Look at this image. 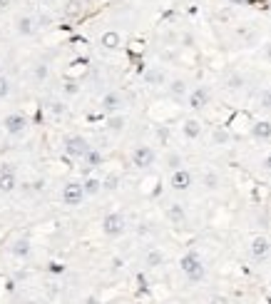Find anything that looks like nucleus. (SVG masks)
Segmentation results:
<instances>
[{
  "label": "nucleus",
  "mask_w": 271,
  "mask_h": 304,
  "mask_svg": "<svg viewBox=\"0 0 271 304\" xmlns=\"http://www.w3.org/2000/svg\"><path fill=\"white\" fill-rule=\"evenodd\" d=\"M85 162H87V167H100L102 165V152H97V150H90L87 155L82 157Z\"/></svg>",
  "instance_id": "nucleus-18"
},
{
  "label": "nucleus",
  "mask_w": 271,
  "mask_h": 304,
  "mask_svg": "<svg viewBox=\"0 0 271 304\" xmlns=\"http://www.w3.org/2000/svg\"><path fill=\"white\" fill-rule=\"evenodd\" d=\"M179 267H182V272L187 274V279L192 282V284H197V282H202L204 279V264H202V257H199V252H187L182 259H179Z\"/></svg>",
  "instance_id": "nucleus-1"
},
{
  "label": "nucleus",
  "mask_w": 271,
  "mask_h": 304,
  "mask_svg": "<svg viewBox=\"0 0 271 304\" xmlns=\"http://www.w3.org/2000/svg\"><path fill=\"white\" fill-rule=\"evenodd\" d=\"M214 142H216V145L226 142V132H224V130H216V132H214Z\"/></svg>",
  "instance_id": "nucleus-28"
},
{
  "label": "nucleus",
  "mask_w": 271,
  "mask_h": 304,
  "mask_svg": "<svg viewBox=\"0 0 271 304\" xmlns=\"http://www.w3.org/2000/svg\"><path fill=\"white\" fill-rule=\"evenodd\" d=\"M3 125H5V130H8L10 135H20V132L25 130V125H28V120H25L23 115H18V112H13V115H8V117L3 120Z\"/></svg>",
  "instance_id": "nucleus-7"
},
{
  "label": "nucleus",
  "mask_w": 271,
  "mask_h": 304,
  "mask_svg": "<svg viewBox=\"0 0 271 304\" xmlns=\"http://www.w3.org/2000/svg\"><path fill=\"white\" fill-rule=\"evenodd\" d=\"M85 197H87V195H85L82 182H68V185L63 187V202H65V205H70V207L80 205Z\"/></svg>",
  "instance_id": "nucleus-4"
},
{
  "label": "nucleus",
  "mask_w": 271,
  "mask_h": 304,
  "mask_svg": "<svg viewBox=\"0 0 271 304\" xmlns=\"http://www.w3.org/2000/svg\"><path fill=\"white\" fill-rule=\"evenodd\" d=\"M169 185H172V190H177V192H184V190H189V187H192V172H189V170H184V167L174 170V172H172V180H169Z\"/></svg>",
  "instance_id": "nucleus-6"
},
{
  "label": "nucleus",
  "mask_w": 271,
  "mask_h": 304,
  "mask_svg": "<svg viewBox=\"0 0 271 304\" xmlns=\"http://www.w3.org/2000/svg\"><path fill=\"white\" fill-rule=\"evenodd\" d=\"M264 167H266V172H271V157H266V162H264Z\"/></svg>",
  "instance_id": "nucleus-32"
},
{
  "label": "nucleus",
  "mask_w": 271,
  "mask_h": 304,
  "mask_svg": "<svg viewBox=\"0 0 271 304\" xmlns=\"http://www.w3.org/2000/svg\"><path fill=\"white\" fill-rule=\"evenodd\" d=\"M33 77H35V82H43L45 77H48V65H35V70H33Z\"/></svg>",
  "instance_id": "nucleus-22"
},
{
  "label": "nucleus",
  "mask_w": 271,
  "mask_h": 304,
  "mask_svg": "<svg viewBox=\"0 0 271 304\" xmlns=\"http://www.w3.org/2000/svg\"><path fill=\"white\" fill-rule=\"evenodd\" d=\"M204 185H206L209 190H214V187H216V175H214V172H209V175L204 177Z\"/></svg>",
  "instance_id": "nucleus-27"
},
{
  "label": "nucleus",
  "mask_w": 271,
  "mask_h": 304,
  "mask_svg": "<svg viewBox=\"0 0 271 304\" xmlns=\"http://www.w3.org/2000/svg\"><path fill=\"white\" fill-rule=\"evenodd\" d=\"M206 102H209V90H206V87L192 90V95H189V107H192V110H204Z\"/></svg>",
  "instance_id": "nucleus-8"
},
{
  "label": "nucleus",
  "mask_w": 271,
  "mask_h": 304,
  "mask_svg": "<svg viewBox=\"0 0 271 304\" xmlns=\"http://www.w3.org/2000/svg\"><path fill=\"white\" fill-rule=\"evenodd\" d=\"M82 187H85V195H97V192L102 190V182L95 180V177H87V180L82 182Z\"/></svg>",
  "instance_id": "nucleus-19"
},
{
  "label": "nucleus",
  "mask_w": 271,
  "mask_h": 304,
  "mask_svg": "<svg viewBox=\"0 0 271 304\" xmlns=\"http://www.w3.org/2000/svg\"><path fill=\"white\" fill-rule=\"evenodd\" d=\"M15 185H18V180H15V172L10 170V167H3L0 170V192H13L15 190Z\"/></svg>",
  "instance_id": "nucleus-10"
},
{
  "label": "nucleus",
  "mask_w": 271,
  "mask_h": 304,
  "mask_svg": "<svg viewBox=\"0 0 271 304\" xmlns=\"http://www.w3.org/2000/svg\"><path fill=\"white\" fill-rule=\"evenodd\" d=\"M105 187H110V190H115V187H117V177H107V182H105Z\"/></svg>",
  "instance_id": "nucleus-30"
},
{
  "label": "nucleus",
  "mask_w": 271,
  "mask_h": 304,
  "mask_svg": "<svg viewBox=\"0 0 271 304\" xmlns=\"http://www.w3.org/2000/svg\"><path fill=\"white\" fill-rule=\"evenodd\" d=\"M264 105H266V107H271V90H269V92H264Z\"/></svg>",
  "instance_id": "nucleus-31"
},
{
  "label": "nucleus",
  "mask_w": 271,
  "mask_h": 304,
  "mask_svg": "<svg viewBox=\"0 0 271 304\" xmlns=\"http://www.w3.org/2000/svg\"><path fill=\"white\" fill-rule=\"evenodd\" d=\"M107 127H110L112 132H120V130L125 127V117H117V115L110 117V120H107Z\"/></svg>",
  "instance_id": "nucleus-23"
},
{
  "label": "nucleus",
  "mask_w": 271,
  "mask_h": 304,
  "mask_svg": "<svg viewBox=\"0 0 271 304\" xmlns=\"http://www.w3.org/2000/svg\"><path fill=\"white\" fill-rule=\"evenodd\" d=\"M100 43H102L105 50H117V48H120V35H117V33H105Z\"/></svg>",
  "instance_id": "nucleus-17"
},
{
  "label": "nucleus",
  "mask_w": 271,
  "mask_h": 304,
  "mask_svg": "<svg viewBox=\"0 0 271 304\" xmlns=\"http://www.w3.org/2000/svg\"><path fill=\"white\" fill-rule=\"evenodd\" d=\"M18 33H23V35H30V33H33L30 18H20V20H18Z\"/></svg>",
  "instance_id": "nucleus-21"
},
{
  "label": "nucleus",
  "mask_w": 271,
  "mask_h": 304,
  "mask_svg": "<svg viewBox=\"0 0 271 304\" xmlns=\"http://www.w3.org/2000/svg\"><path fill=\"white\" fill-rule=\"evenodd\" d=\"M144 264H147L149 269L162 267V264H164V252H162V249H149V252L144 254Z\"/></svg>",
  "instance_id": "nucleus-14"
},
{
  "label": "nucleus",
  "mask_w": 271,
  "mask_h": 304,
  "mask_svg": "<svg viewBox=\"0 0 271 304\" xmlns=\"http://www.w3.org/2000/svg\"><path fill=\"white\" fill-rule=\"evenodd\" d=\"M65 152H68L70 157H85L87 152H90V145H87L85 137H80V135H70V137L65 140Z\"/></svg>",
  "instance_id": "nucleus-5"
},
{
  "label": "nucleus",
  "mask_w": 271,
  "mask_h": 304,
  "mask_svg": "<svg viewBox=\"0 0 271 304\" xmlns=\"http://www.w3.org/2000/svg\"><path fill=\"white\" fill-rule=\"evenodd\" d=\"M167 165L172 167V172H174V170H179V167H182V160H179V155H174V152H172V155L167 157Z\"/></svg>",
  "instance_id": "nucleus-25"
},
{
  "label": "nucleus",
  "mask_w": 271,
  "mask_h": 304,
  "mask_svg": "<svg viewBox=\"0 0 271 304\" xmlns=\"http://www.w3.org/2000/svg\"><path fill=\"white\" fill-rule=\"evenodd\" d=\"M167 220H169L172 225H184V220H187L184 207H182V205H169V207H167Z\"/></svg>",
  "instance_id": "nucleus-13"
},
{
  "label": "nucleus",
  "mask_w": 271,
  "mask_h": 304,
  "mask_svg": "<svg viewBox=\"0 0 271 304\" xmlns=\"http://www.w3.org/2000/svg\"><path fill=\"white\" fill-rule=\"evenodd\" d=\"M87 304H97V299L95 297H87Z\"/></svg>",
  "instance_id": "nucleus-33"
},
{
  "label": "nucleus",
  "mask_w": 271,
  "mask_h": 304,
  "mask_svg": "<svg viewBox=\"0 0 271 304\" xmlns=\"http://www.w3.org/2000/svg\"><path fill=\"white\" fill-rule=\"evenodd\" d=\"M211 304H229V299H226V297H221V294H216V297L211 299Z\"/></svg>",
  "instance_id": "nucleus-29"
},
{
  "label": "nucleus",
  "mask_w": 271,
  "mask_h": 304,
  "mask_svg": "<svg viewBox=\"0 0 271 304\" xmlns=\"http://www.w3.org/2000/svg\"><path fill=\"white\" fill-rule=\"evenodd\" d=\"M169 90H172V95H177V97H179V95H184V92H187V82H184V80H174Z\"/></svg>",
  "instance_id": "nucleus-24"
},
{
  "label": "nucleus",
  "mask_w": 271,
  "mask_h": 304,
  "mask_svg": "<svg viewBox=\"0 0 271 304\" xmlns=\"http://www.w3.org/2000/svg\"><path fill=\"white\" fill-rule=\"evenodd\" d=\"M251 137L259 140V142L271 140V122H269V120H256L254 127H251Z\"/></svg>",
  "instance_id": "nucleus-9"
},
{
  "label": "nucleus",
  "mask_w": 271,
  "mask_h": 304,
  "mask_svg": "<svg viewBox=\"0 0 271 304\" xmlns=\"http://www.w3.org/2000/svg\"><path fill=\"white\" fill-rule=\"evenodd\" d=\"M154 160H157L154 150H152V147H147V145H139V147H135V152H132V165H135V167H139V170L152 167V165H154Z\"/></svg>",
  "instance_id": "nucleus-3"
},
{
  "label": "nucleus",
  "mask_w": 271,
  "mask_h": 304,
  "mask_svg": "<svg viewBox=\"0 0 271 304\" xmlns=\"http://www.w3.org/2000/svg\"><path fill=\"white\" fill-rule=\"evenodd\" d=\"M125 227H127V222H125V217L120 215V212H110L105 220H102V232L107 234V237H122V232H125Z\"/></svg>",
  "instance_id": "nucleus-2"
},
{
  "label": "nucleus",
  "mask_w": 271,
  "mask_h": 304,
  "mask_svg": "<svg viewBox=\"0 0 271 304\" xmlns=\"http://www.w3.org/2000/svg\"><path fill=\"white\" fill-rule=\"evenodd\" d=\"M13 254L15 257H28L30 254V239L28 237H20L13 242Z\"/></svg>",
  "instance_id": "nucleus-16"
},
{
  "label": "nucleus",
  "mask_w": 271,
  "mask_h": 304,
  "mask_svg": "<svg viewBox=\"0 0 271 304\" xmlns=\"http://www.w3.org/2000/svg\"><path fill=\"white\" fill-rule=\"evenodd\" d=\"M182 132H184V137H187V140H197V137L202 135V125H199L197 120H187V122H184V127H182Z\"/></svg>",
  "instance_id": "nucleus-15"
},
{
  "label": "nucleus",
  "mask_w": 271,
  "mask_h": 304,
  "mask_svg": "<svg viewBox=\"0 0 271 304\" xmlns=\"http://www.w3.org/2000/svg\"><path fill=\"white\" fill-rule=\"evenodd\" d=\"M147 82L149 85H159V82H164V73L162 70H147Z\"/></svg>",
  "instance_id": "nucleus-20"
},
{
  "label": "nucleus",
  "mask_w": 271,
  "mask_h": 304,
  "mask_svg": "<svg viewBox=\"0 0 271 304\" xmlns=\"http://www.w3.org/2000/svg\"><path fill=\"white\" fill-rule=\"evenodd\" d=\"M8 92H10V82H8V77L0 75V100H3Z\"/></svg>",
  "instance_id": "nucleus-26"
},
{
  "label": "nucleus",
  "mask_w": 271,
  "mask_h": 304,
  "mask_svg": "<svg viewBox=\"0 0 271 304\" xmlns=\"http://www.w3.org/2000/svg\"><path fill=\"white\" fill-rule=\"evenodd\" d=\"M120 107H122V95L107 92V95L102 97V110H105V112H117Z\"/></svg>",
  "instance_id": "nucleus-12"
},
{
  "label": "nucleus",
  "mask_w": 271,
  "mask_h": 304,
  "mask_svg": "<svg viewBox=\"0 0 271 304\" xmlns=\"http://www.w3.org/2000/svg\"><path fill=\"white\" fill-rule=\"evenodd\" d=\"M269 254V239L266 237H254L251 239V257L254 259H266Z\"/></svg>",
  "instance_id": "nucleus-11"
}]
</instances>
